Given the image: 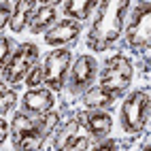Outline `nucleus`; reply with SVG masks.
<instances>
[{
	"instance_id": "16",
	"label": "nucleus",
	"mask_w": 151,
	"mask_h": 151,
	"mask_svg": "<svg viewBox=\"0 0 151 151\" xmlns=\"http://www.w3.org/2000/svg\"><path fill=\"white\" fill-rule=\"evenodd\" d=\"M62 11L66 15V19L70 22H83V19H89L96 9V2H87V0H68V2H62Z\"/></svg>"
},
{
	"instance_id": "8",
	"label": "nucleus",
	"mask_w": 151,
	"mask_h": 151,
	"mask_svg": "<svg viewBox=\"0 0 151 151\" xmlns=\"http://www.w3.org/2000/svg\"><path fill=\"white\" fill-rule=\"evenodd\" d=\"M126 41L132 49H140V51H147L149 43H151V13L145 11L138 17L126 19Z\"/></svg>"
},
{
	"instance_id": "22",
	"label": "nucleus",
	"mask_w": 151,
	"mask_h": 151,
	"mask_svg": "<svg viewBox=\"0 0 151 151\" xmlns=\"http://www.w3.org/2000/svg\"><path fill=\"white\" fill-rule=\"evenodd\" d=\"M119 147V140L117 138H111V140H102L98 147H94L92 151H117Z\"/></svg>"
},
{
	"instance_id": "23",
	"label": "nucleus",
	"mask_w": 151,
	"mask_h": 151,
	"mask_svg": "<svg viewBox=\"0 0 151 151\" xmlns=\"http://www.w3.org/2000/svg\"><path fill=\"white\" fill-rule=\"evenodd\" d=\"M9 134H11V126L6 124V119H4V117H0V147L6 143Z\"/></svg>"
},
{
	"instance_id": "10",
	"label": "nucleus",
	"mask_w": 151,
	"mask_h": 151,
	"mask_svg": "<svg viewBox=\"0 0 151 151\" xmlns=\"http://www.w3.org/2000/svg\"><path fill=\"white\" fill-rule=\"evenodd\" d=\"M79 34H81V24L70 22V19H62L51 30L45 32V43L49 47L62 49V47H68L70 43H75L79 38Z\"/></svg>"
},
{
	"instance_id": "2",
	"label": "nucleus",
	"mask_w": 151,
	"mask_h": 151,
	"mask_svg": "<svg viewBox=\"0 0 151 151\" xmlns=\"http://www.w3.org/2000/svg\"><path fill=\"white\" fill-rule=\"evenodd\" d=\"M60 124V113H45L41 117H30L28 113H15L11 124V138L15 151H41L47 136Z\"/></svg>"
},
{
	"instance_id": "19",
	"label": "nucleus",
	"mask_w": 151,
	"mask_h": 151,
	"mask_svg": "<svg viewBox=\"0 0 151 151\" xmlns=\"http://www.w3.org/2000/svg\"><path fill=\"white\" fill-rule=\"evenodd\" d=\"M24 83L28 85V89H36V87H41V83H43V66L34 64L32 68L28 70V75L24 77Z\"/></svg>"
},
{
	"instance_id": "20",
	"label": "nucleus",
	"mask_w": 151,
	"mask_h": 151,
	"mask_svg": "<svg viewBox=\"0 0 151 151\" xmlns=\"http://www.w3.org/2000/svg\"><path fill=\"white\" fill-rule=\"evenodd\" d=\"M87 149H89V136H83V134H79L73 143L66 147V151H87Z\"/></svg>"
},
{
	"instance_id": "1",
	"label": "nucleus",
	"mask_w": 151,
	"mask_h": 151,
	"mask_svg": "<svg viewBox=\"0 0 151 151\" xmlns=\"http://www.w3.org/2000/svg\"><path fill=\"white\" fill-rule=\"evenodd\" d=\"M126 11L128 2H96L87 32V47L92 51H106L119 41L126 28Z\"/></svg>"
},
{
	"instance_id": "18",
	"label": "nucleus",
	"mask_w": 151,
	"mask_h": 151,
	"mask_svg": "<svg viewBox=\"0 0 151 151\" xmlns=\"http://www.w3.org/2000/svg\"><path fill=\"white\" fill-rule=\"evenodd\" d=\"M17 106V92L15 89H6L0 94V117L6 115L9 111H13Z\"/></svg>"
},
{
	"instance_id": "14",
	"label": "nucleus",
	"mask_w": 151,
	"mask_h": 151,
	"mask_svg": "<svg viewBox=\"0 0 151 151\" xmlns=\"http://www.w3.org/2000/svg\"><path fill=\"white\" fill-rule=\"evenodd\" d=\"M81 102L89 111H106L109 106L115 104V96L109 94L106 89H102L98 85V87H89L87 89V92L81 96Z\"/></svg>"
},
{
	"instance_id": "21",
	"label": "nucleus",
	"mask_w": 151,
	"mask_h": 151,
	"mask_svg": "<svg viewBox=\"0 0 151 151\" xmlns=\"http://www.w3.org/2000/svg\"><path fill=\"white\" fill-rule=\"evenodd\" d=\"M11 11H13V4L0 2V30L4 26H9V22H11Z\"/></svg>"
},
{
	"instance_id": "24",
	"label": "nucleus",
	"mask_w": 151,
	"mask_h": 151,
	"mask_svg": "<svg viewBox=\"0 0 151 151\" xmlns=\"http://www.w3.org/2000/svg\"><path fill=\"white\" fill-rule=\"evenodd\" d=\"M138 151H149V136H145L143 138V145H140V149Z\"/></svg>"
},
{
	"instance_id": "7",
	"label": "nucleus",
	"mask_w": 151,
	"mask_h": 151,
	"mask_svg": "<svg viewBox=\"0 0 151 151\" xmlns=\"http://www.w3.org/2000/svg\"><path fill=\"white\" fill-rule=\"evenodd\" d=\"M96 75H98V62L96 58L92 55H79L75 60V64L70 66V73L66 79V85H68V92L73 96H83L92 83L96 81Z\"/></svg>"
},
{
	"instance_id": "9",
	"label": "nucleus",
	"mask_w": 151,
	"mask_h": 151,
	"mask_svg": "<svg viewBox=\"0 0 151 151\" xmlns=\"http://www.w3.org/2000/svg\"><path fill=\"white\" fill-rule=\"evenodd\" d=\"M79 124L87 130V134L92 138L104 140L113 130V117L106 111H85L79 115Z\"/></svg>"
},
{
	"instance_id": "6",
	"label": "nucleus",
	"mask_w": 151,
	"mask_h": 151,
	"mask_svg": "<svg viewBox=\"0 0 151 151\" xmlns=\"http://www.w3.org/2000/svg\"><path fill=\"white\" fill-rule=\"evenodd\" d=\"M38 60V47L34 43H22L19 47H15V51L9 60L6 68L2 70V79L9 85H17L24 81V77L28 75V70L36 64Z\"/></svg>"
},
{
	"instance_id": "17",
	"label": "nucleus",
	"mask_w": 151,
	"mask_h": 151,
	"mask_svg": "<svg viewBox=\"0 0 151 151\" xmlns=\"http://www.w3.org/2000/svg\"><path fill=\"white\" fill-rule=\"evenodd\" d=\"M13 51H15V41L11 36H0V73L6 68Z\"/></svg>"
},
{
	"instance_id": "12",
	"label": "nucleus",
	"mask_w": 151,
	"mask_h": 151,
	"mask_svg": "<svg viewBox=\"0 0 151 151\" xmlns=\"http://www.w3.org/2000/svg\"><path fill=\"white\" fill-rule=\"evenodd\" d=\"M58 4H41L36 6V11L30 19V32L32 34H45L47 30H51L58 24V11H55Z\"/></svg>"
},
{
	"instance_id": "11",
	"label": "nucleus",
	"mask_w": 151,
	"mask_h": 151,
	"mask_svg": "<svg viewBox=\"0 0 151 151\" xmlns=\"http://www.w3.org/2000/svg\"><path fill=\"white\" fill-rule=\"evenodd\" d=\"M22 104L28 115H45L55 106V94L51 89H43V87L28 89L22 98Z\"/></svg>"
},
{
	"instance_id": "3",
	"label": "nucleus",
	"mask_w": 151,
	"mask_h": 151,
	"mask_svg": "<svg viewBox=\"0 0 151 151\" xmlns=\"http://www.w3.org/2000/svg\"><path fill=\"white\" fill-rule=\"evenodd\" d=\"M119 122L126 134L138 136L147 128L149 122V92L147 89H134L124 100L119 111Z\"/></svg>"
},
{
	"instance_id": "5",
	"label": "nucleus",
	"mask_w": 151,
	"mask_h": 151,
	"mask_svg": "<svg viewBox=\"0 0 151 151\" xmlns=\"http://www.w3.org/2000/svg\"><path fill=\"white\" fill-rule=\"evenodd\" d=\"M70 66H73V49H53L43 64V83H47V89H51L53 94L64 89Z\"/></svg>"
},
{
	"instance_id": "4",
	"label": "nucleus",
	"mask_w": 151,
	"mask_h": 151,
	"mask_svg": "<svg viewBox=\"0 0 151 151\" xmlns=\"http://www.w3.org/2000/svg\"><path fill=\"white\" fill-rule=\"evenodd\" d=\"M134 77V64L128 55H113L104 64L102 73H100V87L106 89L109 94H113L115 98L119 94H124L132 83Z\"/></svg>"
},
{
	"instance_id": "13",
	"label": "nucleus",
	"mask_w": 151,
	"mask_h": 151,
	"mask_svg": "<svg viewBox=\"0 0 151 151\" xmlns=\"http://www.w3.org/2000/svg\"><path fill=\"white\" fill-rule=\"evenodd\" d=\"M34 11H36V2H32V0L15 2L13 4V11H11V22H9L11 32H15V34L24 32V30L30 26V19H32Z\"/></svg>"
},
{
	"instance_id": "25",
	"label": "nucleus",
	"mask_w": 151,
	"mask_h": 151,
	"mask_svg": "<svg viewBox=\"0 0 151 151\" xmlns=\"http://www.w3.org/2000/svg\"><path fill=\"white\" fill-rule=\"evenodd\" d=\"M6 89H9V87H6V83H4V79H0V94L6 92Z\"/></svg>"
},
{
	"instance_id": "15",
	"label": "nucleus",
	"mask_w": 151,
	"mask_h": 151,
	"mask_svg": "<svg viewBox=\"0 0 151 151\" xmlns=\"http://www.w3.org/2000/svg\"><path fill=\"white\" fill-rule=\"evenodd\" d=\"M79 132H81V124H79V119H68V122H64L53 132V143H51L53 149L55 151H66V147L79 136Z\"/></svg>"
}]
</instances>
